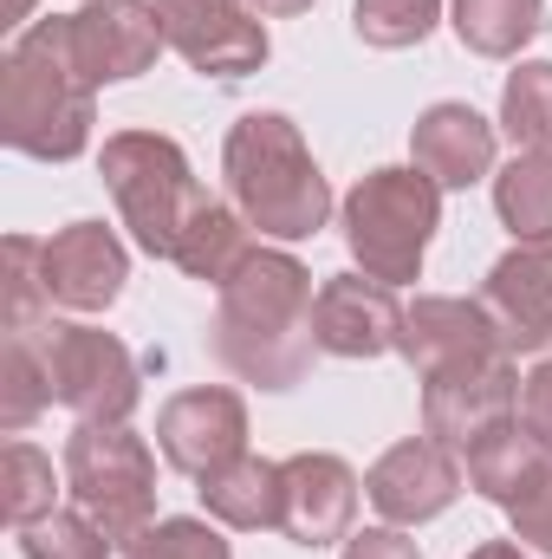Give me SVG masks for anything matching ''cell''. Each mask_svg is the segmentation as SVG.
<instances>
[{
	"mask_svg": "<svg viewBox=\"0 0 552 559\" xmlns=\"http://www.w3.org/2000/svg\"><path fill=\"white\" fill-rule=\"evenodd\" d=\"M514 404H520L514 358H494V365H475V371L435 378V384H422V436H435L442 449L461 455L475 436H488L494 423L514 417Z\"/></svg>",
	"mask_w": 552,
	"mask_h": 559,
	"instance_id": "17",
	"label": "cell"
},
{
	"mask_svg": "<svg viewBox=\"0 0 552 559\" xmlns=\"http://www.w3.org/2000/svg\"><path fill=\"white\" fill-rule=\"evenodd\" d=\"M461 475H468L475 495L514 508L520 495H533V488L552 475V455H547V442H540L527 423L507 417V423H494L488 436H475V442L461 449Z\"/></svg>",
	"mask_w": 552,
	"mask_h": 559,
	"instance_id": "19",
	"label": "cell"
},
{
	"mask_svg": "<svg viewBox=\"0 0 552 559\" xmlns=\"http://www.w3.org/2000/svg\"><path fill=\"white\" fill-rule=\"evenodd\" d=\"M221 169H228V195H235L241 222L274 235V241H305L332 215V189H325L312 150L299 138V124L279 118V111L241 118L228 131Z\"/></svg>",
	"mask_w": 552,
	"mask_h": 559,
	"instance_id": "3",
	"label": "cell"
},
{
	"mask_svg": "<svg viewBox=\"0 0 552 559\" xmlns=\"http://www.w3.org/2000/svg\"><path fill=\"white\" fill-rule=\"evenodd\" d=\"M7 332H33L52 319L46 280H39V241L33 235H7Z\"/></svg>",
	"mask_w": 552,
	"mask_h": 559,
	"instance_id": "29",
	"label": "cell"
},
{
	"mask_svg": "<svg viewBox=\"0 0 552 559\" xmlns=\"http://www.w3.org/2000/svg\"><path fill=\"white\" fill-rule=\"evenodd\" d=\"M345 559H422V554H416V540H404L397 527H364V534L345 540Z\"/></svg>",
	"mask_w": 552,
	"mask_h": 559,
	"instance_id": "33",
	"label": "cell"
},
{
	"mask_svg": "<svg viewBox=\"0 0 552 559\" xmlns=\"http://www.w3.org/2000/svg\"><path fill=\"white\" fill-rule=\"evenodd\" d=\"M26 7H33V0H7V7H0V13H7V26H13V20H26Z\"/></svg>",
	"mask_w": 552,
	"mask_h": 559,
	"instance_id": "36",
	"label": "cell"
},
{
	"mask_svg": "<svg viewBox=\"0 0 552 559\" xmlns=\"http://www.w3.org/2000/svg\"><path fill=\"white\" fill-rule=\"evenodd\" d=\"M65 488L79 501V514H92L105 527L111 547H137L156 514V462L124 423H85L65 442Z\"/></svg>",
	"mask_w": 552,
	"mask_h": 559,
	"instance_id": "6",
	"label": "cell"
},
{
	"mask_svg": "<svg viewBox=\"0 0 552 559\" xmlns=\"http://www.w3.org/2000/svg\"><path fill=\"white\" fill-rule=\"evenodd\" d=\"M468 559H527L514 540H494V547H481V554H468Z\"/></svg>",
	"mask_w": 552,
	"mask_h": 559,
	"instance_id": "35",
	"label": "cell"
},
{
	"mask_svg": "<svg viewBox=\"0 0 552 559\" xmlns=\"http://www.w3.org/2000/svg\"><path fill=\"white\" fill-rule=\"evenodd\" d=\"M46 404H52V371H46V352H39V325L7 332V352H0V429L20 436Z\"/></svg>",
	"mask_w": 552,
	"mask_h": 559,
	"instance_id": "24",
	"label": "cell"
},
{
	"mask_svg": "<svg viewBox=\"0 0 552 559\" xmlns=\"http://www.w3.org/2000/svg\"><path fill=\"white\" fill-rule=\"evenodd\" d=\"M163 46L169 39H163V20L149 0H92L72 13V52L92 85H118V79L149 72Z\"/></svg>",
	"mask_w": 552,
	"mask_h": 559,
	"instance_id": "16",
	"label": "cell"
},
{
	"mask_svg": "<svg viewBox=\"0 0 552 559\" xmlns=\"http://www.w3.org/2000/svg\"><path fill=\"white\" fill-rule=\"evenodd\" d=\"M39 280H46L52 306L105 312L124 293V280H131V254H124V241L105 222H72L52 241H39Z\"/></svg>",
	"mask_w": 552,
	"mask_h": 559,
	"instance_id": "11",
	"label": "cell"
},
{
	"mask_svg": "<svg viewBox=\"0 0 552 559\" xmlns=\"http://www.w3.org/2000/svg\"><path fill=\"white\" fill-rule=\"evenodd\" d=\"M279 481H286V514H279V534L292 547H338L351 540V514H358V475L325 455V449H305V455H286L279 462Z\"/></svg>",
	"mask_w": 552,
	"mask_h": 559,
	"instance_id": "13",
	"label": "cell"
},
{
	"mask_svg": "<svg viewBox=\"0 0 552 559\" xmlns=\"http://www.w3.org/2000/svg\"><path fill=\"white\" fill-rule=\"evenodd\" d=\"M442 228V189L422 169H371L345 195V248L384 286L422 274V254Z\"/></svg>",
	"mask_w": 552,
	"mask_h": 559,
	"instance_id": "5",
	"label": "cell"
},
{
	"mask_svg": "<svg viewBox=\"0 0 552 559\" xmlns=\"http://www.w3.org/2000/svg\"><path fill=\"white\" fill-rule=\"evenodd\" d=\"M124 559H235V554H228V540L208 521H163Z\"/></svg>",
	"mask_w": 552,
	"mask_h": 559,
	"instance_id": "30",
	"label": "cell"
},
{
	"mask_svg": "<svg viewBox=\"0 0 552 559\" xmlns=\"http://www.w3.org/2000/svg\"><path fill=\"white\" fill-rule=\"evenodd\" d=\"M547 20V0H455V33L481 59H514Z\"/></svg>",
	"mask_w": 552,
	"mask_h": 559,
	"instance_id": "22",
	"label": "cell"
},
{
	"mask_svg": "<svg viewBox=\"0 0 552 559\" xmlns=\"http://www.w3.org/2000/svg\"><path fill=\"white\" fill-rule=\"evenodd\" d=\"M92 79L72 52V13L26 26L0 59V138L20 156L72 163L92 143Z\"/></svg>",
	"mask_w": 552,
	"mask_h": 559,
	"instance_id": "2",
	"label": "cell"
},
{
	"mask_svg": "<svg viewBox=\"0 0 552 559\" xmlns=\"http://www.w3.org/2000/svg\"><path fill=\"white\" fill-rule=\"evenodd\" d=\"M39 352L52 371V404L79 423H124L137 411V358L124 338L98 325H39Z\"/></svg>",
	"mask_w": 552,
	"mask_h": 559,
	"instance_id": "7",
	"label": "cell"
},
{
	"mask_svg": "<svg viewBox=\"0 0 552 559\" xmlns=\"http://www.w3.org/2000/svg\"><path fill=\"white\" fill-rule=\"evenodd\" d=\"M52 495H59L52 462L33 442H7V455H0V514L13 527H33V521L52 514Z\"/></svg>",
	"mask_w": 552,
	"mask_h": 559,
	"instance_id": "25",
	"label": "cell"
},
{
	"mask_svg": "<svg viewBox=\"0 0 552 559\" xmlns=\"http://www.w3.org/2000/svg\"><path fill=\"white\" fill-rule=\"evenodd\" d=\"M397 332H404V306L371 274H332L312 299V338L332 358H384L397 352Z\"/></svg>",
	"mask_w": 552,
	"mask_h": 559,
	"instance_id": "12",
	"label": "cell"
},
{
	"mask_svg": "<svg viewBox=\"0 0 552 559\" xmlns=\"http://www.w3.org/2000/svg\"><path fill=\"white\" fill-rule=\"evenodd\" d=\"M397 352L416 365V378H422V384L507 358V345H501L494 319L481 312V299H442V293H435V299H416V306H404Z\"/></svg>",
	"mask_w": 552,
	"mask_h": 559,
	"instance_id": "9",
	"label": "cell"
},
{
	"mask_svg": "<svg viewBox=\"0 0 552 559\" xmlns=\"http://www.w3.org/2000/svg\"><path fill=\"white\" fill-rule=\"evenodd\" d=\"M410 150L435 189H468L494 169V124L468 105H429L410 131Z\"/></svg>",
	"mask_w": 552,
	"mask_h": 559,
	"instance_id": "18",
	"label": "cell"
},
{
	"mask_svg": "<svg viewBox=\"0 0 552 559\" xmlns=\"http://www.w3.org/2000/svg\"><path fill=\"white\" fill-rule=\"evenodd\" d=\"M98 169H105V189L118 195L124 228L137 235L149 254L176 261V248H182L189 222L208 209V189L195 182V169H189L182 143L156 138V131H118V138L105 143Z\"/></svg>",
	"mask_w": 552,
	"mask_h": 559,
	"instance_id": "4",
	"label": "cell"
},
{
	"mask_svg": "<svg viewBox=\"0 0 552 559\" xmlns=\"http://www.w3.org/2000/svg\"><path fill=\"white\" fill-rule=\"evenodd\" d=\"M221 312H215V358L261 384V391H292L312 371V274L279 254V248H254L235 274L215 286Z\"/></svg>",
	"mask_w": 552,
	"mask_h": 559,
	"instance_id": "1",
	"label": "cell"
},
{
	"mask_svg": "<svg viewBox=\"0 0 552 559\" xmlns=\"http://www.w3.org/2000/svg\"><path fill=\"white\" fill-rule=\"evenodd\" d=\"M248 254H254V241H248V222H241V209H221V202H208V209L189 222V235H182V248H176V267H182L189 280H208V286H221V280L248 261Z\"/></svg>",
	"mask_w": 552,
	"mask_h": 559,
	"instance_id": "21",
	"label": "cell"
},
{
	"mask_svg": "<svg viewBox=\"0 0 552 559\" xmlns=\"http://www.w3.org/2000/svg\"><path fill=\"white\" fill-rule=\"evenodd\" d=\"M248 7H254L261 20H292V13H305L312 0H248Z\"/></svg>",
	"mask_w": 552,
	"mask_h": 559,
	"instance_id": "34",
	"label": "cell"
},
{
	"mask_svg": "<svg viewBox=\"0 0 552 559\" xmlns=\"http://www.w3.org/2000/svg\"><path fill=\"white\" fill-rule=\"evenodd\" d=\"M364 495H371V508H377L391 527L435 521V514L461 495L455 449H442L435 436H410V442L384 449V455H377V468L364 475Z\"/></svg>",
	"mask_w": 552,
	"mask_h": 559,
	"instance_id": "14",
	"label": "cell"
},
{
	"mask_svg": "<svg viewBox=\"0 0 552 559\" xmlns=\"http://www.w3.org/2000/svg\"><path fill=\"white\" fill-rule=\"evenodd\" d=\"M494 209L514 228V241H540L552 235V150H520L501 176H494Z\"/></svg>",
	"mask_w": 552,
	"mask_h": 559,
	"instance_id": "23",
	"label": "cell"
},
{
	"mask_svg": "<svg viewBox=\"0 0 552 559\" xmlns=\"http://www.w3.org/2000/svg\"><path fill=\"white\" fill-rule=\"evenodd\" d=\"M501 124L520 150H552V59H533L501 92Z\"/></svg>",
	"mask_w": 552,
	"mask_h": 559,
	"instance_id": "26",
	"label": "cell"
},
{
	"mask_svg": "<svg viewBox=\"0 0 552 559\" xmlns=\"http://www.w3.org/2000/svg\"><path fill=\"white\" fill-rule=\"evenodd\" d=\"M156 442L169 455V468L208 481L221 468H235L248 455V404L221 384H202V391H182L163 404L156 417Z\"/></svg>",
	"mask_w": 552,
	"mask_h": 559,
	"instance_id": "10",
	"label": "cell"
},
{
	"mask_svg": "<svg viewBox=\"0 0 552 559\" xmlns=\"http://www.w3.org/2000/svg\"><path fill=\"white\" fill-rule=\"evenodd\" d=\"M520 423L547 442V455H552V365H540L533 378H520Z\"/></svg>",
	"mask_w": 552,
	"mask_h": 559,
	"instance_id": "32",
	"label": "cell"
},
{
	"mask_svg": "<svg viewBox=\"0 0 552 559\" xmlns=\"http://www.w3.org/2000/svg\"><path fill=\"white\" fill-rule=\"evenodd\" d=\"M202 501L221 527H241V534H261V527H279L286 514V481H279V462H261V455H241L235 468L208 475L202 481Z\"/></svg>",
	"mask_w": 552,
	"mask_h": 559,
	"instance_id": "20",
	"label": "cell"
},
{
	"mask_svg": "<svg viewBox=\"0 0 552 559\" xmlns=\"http://www.w3.org/2000/svg\"><path fill=\"white\" fill-rule=\"evenodd\" d=\"M507 514H514V534H520L527 547L552 554V475L540 481V488H533V495H520V501H514Z\"/></svg>",
	"mask_w": 552,
	"mask_h": 559,
	"instance_id": "31",
	"label": "cell"
},
{
	"mask_svg": "<svg viewBox=\"0 0 552 559\" xmlns=\"http://www.w3.org/2000/svg\"><path fill=\"white\" fill-rule=\"evenodd\" d=\"M163 20V39L202 72V79H248L267 66V26L248 0H149Z\"/></svg>",
	"mask_w": 552,
	"mask_h": 559,
	"instance_id": "8",
	"label": "cell"
},
{
	"mask_svg": "<svg viewBox=\"0 0 552 559\" xmlns=\"http://www.w3.org/2000/svg\"><path fill=\"white\" fill-rule=\"evenodd\" d=\"M481 312L494 319L507 358L552 345V235L520 241L514 254L494 261V274L481 286Z\"/></svg>",
	"mask_w": 552,
	"mask_h": 559,
	"instance_id": "15",
	"label": "cell"
},
{
	"mask_svg": "<svg viewBox=\"0 0 552 559\" xmlns=\"http://www.w3.org/2000/svg\"><path fill=\"white\" fill-rule=\"evenodd\" d=\"M442 20V0H358L351 7V26L364 46L377 52H404V46H422Z\"/></svg>",
	"mask_w": 552,
	"mask_h": 559,
	"instance_id": "27",
	"label": "cell"
},
{
	"mask_svg": "<svg viewBox=\"0 0 552 559\" xmlns=\"http://www.w3.org/2000/svg\"><path fill=\"white\" fill-rule=\"evenodd\" d=\"M20 554L26 559H111V540H105V527H98L92 514L52 508L46 521L20 527Z\"/></svg>",
	"mask_w": 552,
	"mask_h": 559,
	"instance_id": "28",
	"label": "cell"
}]
</instances>
